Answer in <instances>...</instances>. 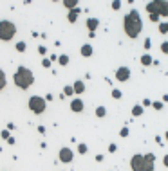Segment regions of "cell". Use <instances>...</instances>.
Here are the masks:
<instances>
[{
    "instance_id": "obj_1",
    "label": "cell",
    "mask_w": 168,
    "mask_h": 171,
    "mask_svg": "<svg viewBox=\"0 0 168 171\" xmlns=\"http://www.w3.org/2000/svg\"><path fill=\"white\" fill-rule=\"evenodd\" d=\"M141 29H143V22H141L139 13L138 11H130V13L125 16V33L130 36V38H138Z\"/></svg>"
},
{
    "instance_id": "obj_2",
    "label": "cell",
    "mask_w": 168,
    "mask_h": 171,
    "mask_svg": "<svg viewBox=\"0 0 168 171\" xmlns=\"http://www.w3.org/2000/svg\"><path fill=\"white\" fill-rule=\"evenodd\" d=\"M154 155H134L130 160L132 171H154Z\"/></svg>"
},
{
    "instance_id": "obj_3",
    "label": "cell",
    "mask_w": 168,
    "mask_h": 171,
    "mask_svg": "<svg viewBox=\"0 0 168 171\" xmlns=\"http://www.w3.org/2000/svg\"><path fill=\"white\" fill-rule=\"evenodd\" d=\"M13 81H15V85H18L22 90L25 88H29L33 85V81H35V76H33V72L29 69H25V67H20L18 70L15 72V76H13Z\"/></svg>"
},
{
    "instance_id": "obj_4",
    "label": "cell",
    "mask_w": 168,
    "mask_h": 171,
    "mask_svg": "<svg viewBox=\"0 0 168 171\" xmlns=\"http://www.w3.org/2000/svg\"><path fill=\"white\" fill-rule=\"evenodd\" d=\"M146 11L150 14H163V16H168V2L166 0H155V2H150L146 4Z\"/></svg>"
},
{
    "instance_id": "obj_5",
    "label": "cell",
    "mask_w": 168,
    "mask_h": 171,
    "mask_svg": "<svg viewBox=\"0 0 168 171\" xmlns=\"http://www.w3.org/2000/svg\"><path fill=\"white\" fill-rule=\"evenodd\" d=\"M16 33V27L13 22L9 20H2L0 22V40H4V42H9Z\"/></svg>"
},
{
    "instance_id": "obj_6",
    "label": "cell",
    "mask_w": 168,
    "mask_h": 171,
    "mask_svg": "<svg viewBox=\"0 0 168 171\" xmlns=\"http://www.w3.org/2000/svg\"><path fill=\"white\" fill-rule=\"evenodd\" d=\"M29 108L35 112V114H44L45 110V99L40 97V96H33L29 99Z\"/></svg>"
},
{
    "instance_id": "obj_7",
    "label": "cell",
    "mask_w": 168,
    "mask_h": 171,
    "mask_svg": "<svg viewBox=\"0 0 168 171\" xmlns=\"http://www.w3.org/2000/svg\"><path fill=\"white\" fill-rule=\"evenodd\" d=\"M73 157H74V153H73V150H69V148H62L60 150V160L62 162H71L73 160Z\"/></svg>"
},
{
    "instance_id": "obj_8",
    "label": "cell",
    "mask_w": 168,
    "mask_h": 171,
    "mask_svg": "<svg viewBox=\"0 0 168 171\" xmlns=\"http://www.w3.org/2000/svg\"><path fill=\"white\" fill-rule=\"evenodd\" d=\"M130 78V70L127 69V67H119L116 70V79H119V81H127V79Z\"/></svg>"
},
{
    "instance_id": "obj_9",
    "label": "cell",
    "mask_w": 168,
    "mask_h": 171,
    "mask_svg": "<svg viewBox=\"0 0 168 171\" xmlns=\"http://www.w3.org/2000/svg\"><path fill=\"white\" fill-rule=\"evenodd\" d=\"M71 110L76 112V114H80L81 110H83V101L81 99H73V103H71Z\"/></svg>"
},
{
    "instance_id": "obj_10",
    "label": "cell",
    "mask_w": 168,
    "mask_h": 171,
    "mask_svg": "<svg viewBox=\"0 0 168 171\" xmlns=\"http://www.w3.org/2000/svg\"><path fill=\"white\" fill-rule=\"evenodd\" d=\"M98 25H100V20H98V18H89L87 20V27H89L90 33H94L96 29H98Z\"/></svg>"
},
{
    "instance_id": "obj_11",
    "label": "cell",
    "mask_w": 168,
    "mask_h": 171,
    "mask_svg": "<svg viewBox=\"0 0 168 171\" xmlns=\"http://www.w3.org/2000/svg\"><path fill=\"white\" fill-rule=\"evenodd\" d=\"M81 56L90 58L92 56V47H90V45H83V47H81Z\"/></svg>"
},
{
    "instance_id": "obj_12",
    "label": "cell",
    "mask_w": 168,
    "mask_h": 171,
    "mask_svg": "<svg viewBox=\"0 0 168 171\" xmlns=\"http://www.w3.org/2000/svg\"><path fill=\"white\" fill-rule=\"evenodd\" d=\"M74 92L76 94H83L85 92V85H83V81H76V83H74Z\"/></svg>"
},
{
    "instance_id": "obj_13",
    "label": "cell",
    "mask_w": 168,
    "mask_h": 171,
    "mask_svg": "<svg viewBox=\"0 0 168 171\" xmlns=\"http://www.w3.org/2000/svg\"><path fill=\"white\" fill-rule=\"evenodd\" d=\"M78 13H80V9H73L71 13H69V22H76V18H78Z\"/></svg>"
},
{
    "instance_id": "obj_14",
    "label": "cell",
    "mask_w": 168,
    "mask_h": 171,
    "mask_svg": "<svg viewBox=\"0 0 168 171\" xmlns=\"http://www.w3.org/2000/svg\"><path fill=\"white\" fill-rule=\"evenodd\" d=\"M141 114H143V106H134L132 108V115H134V117H139Z\"/></svg>"
},
{
    "instance_id": "obj_15",
    "label": "cell",
    "mask_w": 168,
    "mask_h": 171,
    "mask_svg": "<svg viewBox=\"0 0 168 171\" xmlns=\"http://www.w3.org/2000/svg\"><path fill=\"white\" fill-rule=\"evenodd\" d=\"M58 63L60 65H67L69 63V56H67V54H62V56L58 58Z\"/></svg>"
},
{
    "instance_id": "obj_16",
    "label": "cell",
    "mask_w": 168,
    "mask_h": 171,
    "mask_svg": "<svg viewBox=\"0 0 168 171\" xmlns=\"http://www.w3.org/2000/svg\"><path fill=\"white\" fill-rule=\"evenodd\" d=\"M105 114H107V110H105L103 106H98V108H96V115H98V117H105Z\"/></svg>"
},
{
    "instance_id": "obj_17",
    "label": "cell",
    "mask_w": 168,
    "mask_h": 171,
    "mask_svg": "<svg viewBox=\"0 0 168 171\" xmlns=\"http://www.w3.org/2000/svg\"><path fill=\"white\" fill-rule=\"evenodd\" d=\"M6 86V74H4V70H0V90Z\"/></svg>"
},
{
    "instance_id": "obj_18",
    "label": "cell",
    "mask_w": 168,
    "mask_h": 171,
    "mask_svg": "<svg viewBox=\"0 0 168 171\" xmlns=\"http://www.w3.org/2000/svg\"><path fill=\"white\" fill-rule=\"evenodd\" d=\"M141 63H143V65H150V63H152V58L148 56V54H145V56L141 58Z\"/></svg>"
},
{
    "instance_id": "obj_19",
    "label": "cell",
    "mask_w": 168,
    "mask_h": 171,
    "mask_svg": "<svg viewBox=\"0 0 168 171\" xmlns=\"http://www.w3.org/2000/svg\"><path fill=\"white\" fill-rule=\"evenodd\" d=\"M73 92H74V86H65V88H63V94H65V96H73Z\"/></svg>"
},
{
    "instance_id": "obj_20",
    "label": "cell",
    "mask_w": 168,
    "mask_h": 171,
    "mask_svg": "<svg viewBox=\"0 0 168 171\" xmlns=\"http://www.w3.org/2000/svg\"><path fill=\"white\" fill-rule=\"evenodd\" d=\"M16 50H18V52H24V50H25V43L18 42V43H16Z\"/></svg>"
},
{
    "instance_id": "obj_21",
    "label": "cell",
    "mask_w": 168,
    "mask_h": 171,
    "mask_svg": "<svg viewBox=\"0 0 168 171\" xmlns=\"http://www.w3.org/2000/svg\"><path fill=\"white\" fill-rule=\"evenodd\" d=\"M63 6H65V7H71V11H73L74 7H76V0H73V2H63Z\"/></svg>"
},
{
    "instance_id": "obj_22",
    "label": "cell",
    "mask_w": 168,
    "mask_h": 171,
    "mask_svg": "<svg viewBox=\"0 0 168 171\" xmlns=\"http://www.w3.org/2000/svg\"><path fill=\"white\" fill-rule=\"evenodd\" d=\"M159 31H161V33H168V22H166V23H161Z\"/></svg>"
},
{
    "instance_id": "obj_23",
    "label": "cell",
    "mask_w": 168,
    "mask_h": 171,
    "mask_svg": "<svg viewBox=\"0 0 168 171\" xmlns=\"http://www.w3.org/2000/svg\"><path fill=\"white\" fill-rule=\"evenodd\" d=\"M78 151H80V153H87V144H80V146H78Z\"/></svg>"
},
{
    "instance_id": "obj_24",
    "label": "cell",
    "mask_w": 168,
    "mask_h": 171,
    "mask_svg": "<svg viewBox=\"0 0 168 171\" xmlns=\"http://www.w3.org/2000/svg\"><path fill=\"white\" fill-rule=\"evenodd\" d=\"M112 97H114V99H119V97H121V92H119V90H112Z\"/></svg>"
},
{
    "instance_id": "obj_25",
    "label": "cell",
    "mask_w": 168,
    "mask_h": 171,
    "mask_svg": "<svg viewBox=\"0 0 168 171\" xmlns=\"http://www.w3.org/2000/svg\"><path fill=\"white\" fill-rule=\"evenodd\" d=\"M161 50H163V52H166V54H168V42H165L163 45H161Z\"/></svg>"
},
{
    "instance_id": "obj_26",
    "label": "cell",
    "mask_w": 168,
    "mask_h": 171,
    "mask_svg": "<svg viewBox=\"0 0 168 171\" xmlns=\"http://www.w3.org/2000/svg\"><path fill=\"white\" fill-rule=\"evenodd\" d=\"M38 52H40V54H45V52H47V49H45L44 45H40V47H38Z\"/></svg>"
},
{
    "instance_id": "obj_27",
    "label": "cell",
    "mask_w": 168,
    "mask_h": 171,
    "mask_svg": "<svg viewBox=\"0 0 168 171\" xmlns=\"http://www.w3.org/2000/svg\"><path fill=\"white\" fill-rule=\"evenodd\" d=\"M2 137H4V139H9V132H8V130H4V132H2Z\"/></svg>"
},
{
    "instance_id": "obj_28",
    "label": "cell",
    "mask_w": 168,
    "mask_h": 171,
    "mask_svg": "<svg viewBox=\"0 0 168 171\" xmlns=\"http://www.w3.org/2000/svg\"><path fill=\"white\" fill-rule=\"evenodd\" d=\"M154 108H155V110H161V108H163V105H161V103H154Z\"/></svg>"
},
{
    "instance_id": "obj_29",
    "label": "cell",
    "mask_w": 168,
    "mask_h": 171,
    "mask_svg": "<svg viewBox=\"0 0 168 171\" xmlns=\"http://www.w3.org/2000/svg\"><path fill=\"white\" fill-rule=\"evenodd\" d=\"M127 135H128V130L123 128V130H121V137H127Z\"/></svg>"
},
{
    "instance_id": "obj_30",
    "label": "cell",
    "mask_w": 168,
    "mask_h": 171,
    "mask_svg": "<svg viewBox=\"0 0 168 171\" xmlns=\"http://www.w3.org/2000/svg\"><path fill=\"white\" fill-rule=\"evenodd\" d=\"M42 63H44V67H49V65H51V60H44Z\"/></svg>"
},
{
    "instance_id": "obj_31",
    "label": "cell",
    "mask_w": 168,
    "mask_h": 171,
    "mask_svg": "<svg viewBox=\"0 0 168 171\" xmlns=\"http://www.w3.org/2000/svg\"><path fill=\"white\" fill-rule=\"evenodd\" d=\"M112 7H114V9H119V7H121V4H119V2H114V4H112Z\"/></svg>"
},
{
    "instance_id": "obj_32",
    "label": "cell",
    "mask_w": 168,
    "mask_h": 171,
    "mask_svg": "<svg viewBox=\"0 0 168 171\" xmlns=\"http://www.w3.org/2000/svg\"><path fill=\"white\" fill-rule=\"evenodd\" d=\"M163 162H165V166H166V168H168V155H166V157H165V158H163Z\"/></svg>"
},
{
    "instance_id": "obj_33",
    "label": "cell",
    "mask_w": 168,
    "mask_h": 171,
    "mask_svg": "<svg viewBox=\"0 0 168 171\" xmlns=\"http://www.w3.org/2000/svg\"><path fill=\"white\" fill-rule=\"evenodd\" d=\"M166 139H168V133H166Z\"/></svg>"
}]
</instances>
